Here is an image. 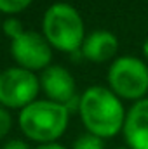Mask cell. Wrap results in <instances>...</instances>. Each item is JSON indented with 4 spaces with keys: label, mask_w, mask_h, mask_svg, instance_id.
I'll return each instance as SVG.
<instances>
[{
    "label": "cell",
    "mask_w": 148,
    "mask_h": 149,
    "mask_svg": "<svg viewBox=\"0 0 148 149\" xmlns=\"http://www.w3.org/2000/svg\"><path fill=\"white\" fill-rule=\"evenodd\" d=\"M78 113L89 134L101 139L113 137L120 130H124L127 116L120 97L101 85L89 87L80 95Z\"/></svg>",
    "instance_id": "obj_1"
},
{
    "label": "cell",
    "mask_w": 148,
    "mask_h": 149,
    "mask_svg": "<svg viewBox=\"0 0 148 149\" xmlns=\"http://www.w3.org/2000/svg\"><path fill=\"white\" fill-rule=\"evenodd\" d=\"M70 111L54 101H33L19 113V127L23 134L37 142L51 144L61 137L68 127Z\"/></svg>",
    "instance_id": "obj_2"
},
{
    "label": "cell",
    "mask_w": 148,
    "mask_h": 149,
    "mask_svg": "<svg viewBox=\"0 0 148 149\" xmlns=\"http://www.w3.org/2000/svg\"><path fill=\"white\" fill-rule=\"evenodd\" d=\"M44 37L61 52L73 54L82 49L85 40L84 21L73 5L58 2L52 3L44 14Z\"/></svg>",
    "instance_id": "obj_3"
},
{
    "label": "cell",
    "mask_w": 148,
    "mask_h": 149,
    "mask_svg": "<svg viewBox=\"0 0 148 149\" xmlns=\"http://www.w3.org/2000/svg\"><path fill=\"white\" fill-rule=\"evenodd\" d=\"M110 90L118 97L140 101L148 92V66L136 56L117 57L108 70Z\"/></svg>",
    "instance_id": "obj_4"
},
{
    "label": "cell",
    "mask_w": 148,
    "mask_h": 149,
    "mask_svg": "<svg viewBox=\"0 0 148 149\" xmlns=\"http://www.w3.org/2000/svg\"><path fill=\"white\" fill-rule=\"evenodd\" d=\"M38 94L37 76L25 68H7L0 73V104L26 108Z\"/></svg>",
    "instance_id": "obj_5"
},
{
    "label": "cell",
    "mask_w": 148,
    "mask_h": 149,
    "mask_svg": "<svg viewBox=\"0 0 148 149\" xmlns=\"http://www.w3.org/2000/svg\"><path fill=\"white\" fill-rule=\"evenodd\" d=\"M11 52L16 63L28 71L49 68V63L52 59L51 43L45 40V37L35 31H23L18 38H14Z\"/></svg>",
    "instance_id": "obj_6"
},
{
    "label": "cell",
    "mask_w": 148,
    "mask_h": 149,
    "mask_svg": "<svg viewBox=\"0 0 148 149\" xmlns=\"http://www.w3.org/2000/svg\"><path fill=\"white\" fill-rule=\"evenodd\" d=\"M122 132L129 149H148V97L131 106Z\"/></svg>",
    "instance_id": "obj_7"
},
{
    "label": "cell",
    "mask_w": 148,
    "mask_h": 149,
    "mask_svg": "<svg viewBox=\"0 0 148 149\" xmlns=\"http://www.w3.org/2000/svg\"><path fill=\"white\" fill-rule=\"evenodd\" d=\"M40 85L51 101L58 104H68L75 97V80L63 66H49L40 76Z\"/></svg>",
    "instance_id": "obj_8"
},
{
    "label": "cell",
    "mask_w": 148,
    "mask_h": 149,
    "mask_svg": "<svg viewBox=\"0 0 148 149\" xmlns=\"http://www.w3.org/2000/svg\"><path fill=\"white\" fill-rule=\"evenodd\" d=\"M80 50L85 59L92 63H105L117 54L118 40L108 30H96L85 37Z\"/></svg>",
    "instance_id": "obj_9"
},
{
    "label": "cell",
    "mask_w": 148,
    "mask_h": 149,
    "mask_svg": "<svg viewBox=\"0 0 148 149\" xmlns=\"http://www.w3.org/2000/svg\"><path fill=\"white\" fill-rule=\"evenodd\" d=\"M73 149H105L103 139L92 134H84L73 142Z\"/></svg>",
    "instance_id": "obj_10"
},
{
    "label": "cell",
    "mask_w": 148,
    "mask_h": 149,
    "mask_svg": "<svg viewBox=\"0 0 148 149\" xmlns=\"http://www.w3.org/2000/svg\"><path fill=\"white\" fill-rule=\"evenodd\" d=\"M30 3H32V0H0V12L16 14V12L25 10Z\"/></svg>",
    "instance_id": "obj_11"
},
{
    "label": "cell",
    "mask_w": 148,
    "mask_h": 149,
    "mask_svg": "<svg viewBox=\"0 0 148 149\" xmlns=\"http://www.w3.org/2000/svg\"><path fill=\"white\" fill-rule=\"evenodd\" d=\"M4 33L7 35V37H11L12 40L14 38H18L25 30H23V24L18 21V19H14V17H9V19H5L4 21Z\"/></svg>",
    "instance_id": "obj_12"
},
{
    "label": "cell",
    "mask_w": 148,
    "mask_h": 149,
    "mask_svg": "<svg viewBox=\"0 0 148 149\" xmlns=\"http://www.w3.org/2000/svg\"><path fill=\"white\" fill-rule=\"evenodd\" d=\"M11 125H12L11 114L0 106V139H2L4 135H7V132L11 130Z\"/></svg>",
    "instance_id": "obj_13"
},
{
    "label": "cell",
    "mask_w": 148,
    "mask_h": 149,
    "mask_svg": "<svg viewBox=\"0 0 148 149\" xmlns=\"http://www.w3.org/2000/svg\"><path fill=\"white\" fill-rule=\"evenodd\" d=\"M2 149H30V148H28V144H25L23 141L14 139V141H9V142H7Z\"/></svg>",
    "instance_id": "obj_14"
},
{
    "label": "cell",
    "mask_w": 148,
    "mask_h": 149,
    "mask_svg": "<svg viewBox=\"0 0 148 149\" xmlns=\"http://www.w3.org/2000/svg\"><path fill=\"white\" fill-rule=\"evenodd\" d=\"M37 149H66V148H63V146H59V144L51 142V144H42V146H38Z\"/></svg>",
    "instance_id": "obj_15"
},
{
    "label": "cell",
    "mask_w": 148,
    "mask_h": 149,
    "mask_svg": "<svg viewBox=\"0 0 148 149\" xmlns=\"http://www.w3.org/2000/svg\"><path fill=\"white\" fill-rule=\"evenodd\" d=\"M143 54H145V57L148 59V38L145 40V43H143Z\"/></svg>",
    "instance_id": "obj_16"
},
{
    "label": "cell",
    "mask_w": 148,
    "mask_h": 149,
    "mask_svg": "<svg viewBox=\"0 0 148 149\" xmlns=\"http://www.w3.org/2000/svg\"><path fill=\"white\" fill-rule=\"evenodd\" d=\"M117 149H129V148H117Z\"/></svg>",
    "instance_id": "obj_17"
}]
</instances>
